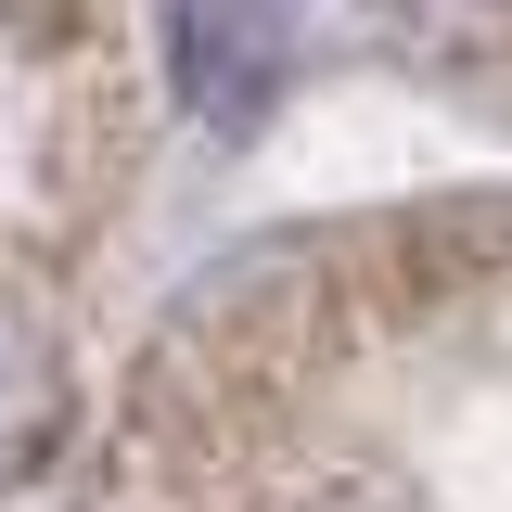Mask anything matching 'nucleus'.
Segmentation results:
<instances>
[{
	"mask_svg": "<svg viewBox=\"0 0 512 512\" xmlns=\"http://www.w3.org/2000/svg\"><path fill=\"white\" fill-rule=\"evenodd\" d=\"M64 436V372H52V333L39 308L0 282V487L13 474H39V448Z\"/></svg>",
	"mask_w": 512,
	"mask_h": 512,
	"instance_id": "nucleus-1",
	"label": "nucleus"
},
{
	"mask_svg": "<svg viewBox=\"0 0 512 512\" xmlns=\"http://www.w3.org/2000/svg\"><path fill=\"white\" fill-rule=\"evenodd\" d=\"M461 13H500V26H512V0H461Z\"/></svg>",
	"mask_w": 512,
	"mask_h": 512,
	"instance_id": "nucleus-2",
	"label": "nucleus"
}]
</instances>
